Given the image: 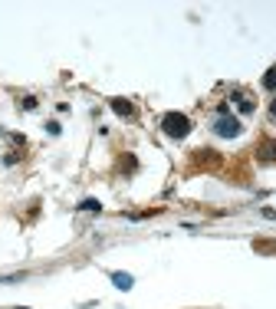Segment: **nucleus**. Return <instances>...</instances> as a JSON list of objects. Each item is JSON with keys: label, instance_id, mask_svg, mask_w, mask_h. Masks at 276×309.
<instances>
[{"label": "nucleus", "instance_id": "0eeeda50", "mask_svg": "<svg viewBox=\"0 0 276 309\" xmlns=\"http://www.w3.org/2000/svg\"><path fill=\"white\" fill-rule=\"evenodd\" d=\"M263 89H270V92L276 89V69H270L267 76H263Z\"/></svg>", "mask_w": 276, "mask_h": 309}, {"label": "nucleus", "instance_id": "f03ea898", "mask_svg": "<svg viewBox=\"0 0 276 309\" xmlns=\"http://www.w3.org/2000/svg\"><path fill=\"white\" fill-rule=\"evenodd\" d=\"M240 119L237 115H230L227 112V105H221V112H217V119H214V132L221 135V138H237L240 135Z\"/></svg>", "mask_w": 276, "mask_h": 309}, {"label": "nucleus", "instance_id": "1a4fd4ad", "mask_svg": "<svg viewBox=\"0 0 276 309\" xmlns=\"http://www.w3.org/2000/svg\"><path fill=\"white\" fill-rule=\"evenodd\" d=\"M23 109H26V112L36 109V99H33V95H26V99H23Z\"/></svg>", "mask_w": 276, "mask_h": 309}, {"label": "nucleus", "instance_id": "9d476101", "mask_svg": "<svg viewBox=\"0 0 276 309\" xmlns=\"http://www.w3.org/2000/svg\"><path fill=\"white\" fill-rule=\"evenodd\" d=\"M270 112H273V119H276V99H273V105H270Z\"/></svg>", "mask_w": 276, "mask_h": 309}, {"label": "nucleus", "instance_id": "9b49d317", "mask_svg": "<svg viewBox=\"0 0 276 309\" xmlns=\"http://www.w3.org/2000/svg\"><path fill=\"white\" fill-rule=\"evenodd\" d=\"M20 309H26V306H20Z\"/></svg>", "mask_w": 276, "mask_h": 309}, {"label": "nucleus", "instance_id": "39448f33", "mask_svg": "<svg viewBox=\"0 0 276 309\" xmlns=\"http://www.w3.org/2000/svg\"><path fill=\"white\" fill-rule=\"evenodd\" d=\"M260 158H267V161H276V142H267L260 148Z\"/></svg>", "mask_w": 276, "mask_h": 309}, {"label": "nucleus", "instance_id": "20e7f679", "mask_svg": "<svg viewBox=\"0 0 276 309\" xmlns=\"http://www.w3.org/2000/svg\"><path fill=\"white\" fill-rule=\"evenodd\" d=\"M112 112H115V115H122V119H128V115H132V102H125V99H112Z\"/></svg>", "mask_w": 276, "mask_h": 309}, {"label": "nucleus", "instance_id": "6e6552de", "mask_svg": "<svg viewBox=\"0 0 276 309\" xmlns=\"http://www.w3.org/2000/svg\"><path fill=\"white\" fill-rule=\"evenodd\" d=\"M23 280V273H16V277H0V283H20Z\"/></svg>", "mask_w": 276, "mask_h": 309}, {"label": "nucleus", "instance_id": "423d86ee", "mask_svg": "<svg viewBox=\"0 0 276 309\" xmlns=\"http://www.w3.org/2000/svg\"><path fill=\"white\" fill-rule=\"evenodd\" d=\"M79 207H82V211H89V214H99V211H102V204H99L95 198H86V201H82Z\"/></svg>", "mask_w": 276, "mask_h": 309}, {"label": "nucleus", "instance_id": "7ed1b4c3", "mask_svg": "<svg viewBox=\"0 0 276 309\" xmlns=\"http://www.w3.org/2000/svg\"><path fill=\"white\" fill-rule=\"evenodd\" d=\"M109 280L115 283V290H132V286H135L132 273H109Z\"/></svg>", "mask_w": 276, "mask_h": 309}, {"label": "nucleus", "instance_id": "f257e3e1", "mask_svg": "<svg viewBox=\"0 0 276 309\" xmlns=\"http://www.w3.org/2000/svg\"><path fill=\"white\" fill-rule=\"evenodd\" d=\"M161 132H165L168 138H184V135L191 132V119L181 115V112H168L165 119H161Z\"/></svg>", "mask_w": 276, "mask_h": 309}]
</instances>
